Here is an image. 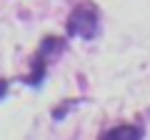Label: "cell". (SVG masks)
<instances>
[{
  "label": "cell",
  "mask_w": 150,
  "mask_h": 140,
  "mask_svg": "<svg viewBox=\"0 0 150 140\" xmlns=\"http://www.w3.org/2000/svg\"><path fill=\"white\" fill-rule=\"evenodd\" d=\"M5 90H8V83H0V95H5Z\"/></svg>",
  "instance_id": "4"
},
{
  "label": "cell",
  "mask_w": 150,
  "mask_h": 140,
  "mask_svg": "<svg viewBox=\"0 0 150 140\" xmlns=\"http://www.w3.org/2000/svg\"><path fill=\"white\" fill-rule=\"evenodd\" d=\"M143 135H145L143 125H120V128L105 130L100 138H108V140H112V138H130V140H138V138H143Z\"/></svg>",
  "instance_id": "3"
},
{
  "label": "cell",
  "mask_w": 150,
  "mask_h": 140,
  "mask_svg": "<svg viewBox=\"0 0 150 140\" xmlns=\"http://www.w3.org/2000/svg\"><path fill=\"white\" fill-rule=\"evenodd\" d=\"M65 50V40L63 38H45L43 43H40V48H38L35 58H33V73L28 78H23V83H28V85L38 88L40 83L45 80V70H48V60H53L55 55H60Z\"/></svg>",
  "instance_id": "2"
},
{
  "label": "cell",
  "mask_w": 150,
  "mask_h": 140,
  "mask_svg": "<svg viewBox=\"0 0 150 140\" xmlns=\"http://www.w3.org/2000/svg\"><path fill=\"white\" fill-rule=\"evenodd\" d=\"M68 35L83 40H95L100 35V10L95 3L85 0L73 8V13L68 15Z\"/></svg>",
  "instance_id": "1"
}]
</instances>
